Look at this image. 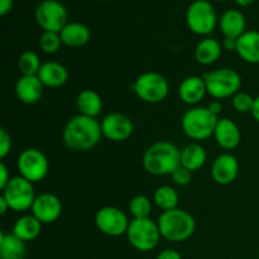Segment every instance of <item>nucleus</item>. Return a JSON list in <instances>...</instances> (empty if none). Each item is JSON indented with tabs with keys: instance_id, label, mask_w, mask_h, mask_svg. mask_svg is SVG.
<instances>
[{
	"instance_id": "nucleus-24",
	"label": "nucleus",
	"mask_w": 259,
	"mask_h": 259,
	"mask_svg": "<svg viewBox=\"0 0 259 259\" xmlns=\"http://www.w3.org/2000/svg\"><path fill=\"white\" fill-rule=\"evenodd\" d=\"M42 232V223L35 217L30 215H23L13 225V234L24 243L32 242Z\"/></svg>"
},
{
	"instance_id": "nucleus-27",
	"label": "nucleus",
	"mask_w": 259,
	"mask_h": 259,
	"mask_svg": "<svg viewBox=\"0 0 259 259\" xmlns=\"http://www.w3.org/2000/svg\"><path fill=\"white\" fill-rule=\"evenodd\" d=\"M25 243L15 237L13 233L0 232V258L24 259Z\"/></svg>"
},
{
	"instance_id": "nucleus-31",
	"label": "nucleus",
	"mask_w": 259,
	"mask_h": 259,
	"mask_svg": "<svg viewBox=\"0 0 259 259\" xmlns=\"http://www.w3.org/2000/svg\"><path fill=\"white\" fill-rule=\"evenodd\" d=\"M39 48L47 55H55L60 51L61 45H63L61 40L60 33L55 32H43L38 40Z\"/></svg>"
},
{
	"instance_id": "nucleus-42",
	"label": "nucleus",
	"mask_w": 259,
	"mask_h": 259,
	"mask_svg": "<svg viewBox=\"0 0 259 259\" xmlns=\"http://www.w3.org/2000/svg\"><path fill=\"white\" fill-rule=\"evenodd\" d=\"M254 2L255 0H235V3H237L239 7H249V5H252Z\"/></svg>"
},
{
	"instance_id": "nucleus-4",
	"label": "nucleus",
	"mask_w": 259,
	"mask_h": 259,
	"mask_svg": "<svg viewBox=\"0 0 259 259\" xmlns=\"http://www.w3.org/2000/svg\"><path fill=\"white\" fill-rule=\"evenodd\" d=\"M219 116L214 115L209 108L194 106L182 115L181 126L184 133L192 141H206L214 136Z\"/></svg>"
},
{
	"instance_id": "nucleus-1",
	"label": "nucleus",
	"mask_w": 259,
	"mask_h": 259,
	"mask_svg": "<svg viewBox=\"0 0 259 259\" xmlns=\"http://www.w3.org/2000/svg\"><path fill=\"white\" fill-rule=\"evenodd\" d=\"M62 137L65 144L71 151H90L101 141V123L96 120V118L78 114L66 123Z\"/></svg>"
},
{
	"instance_id": "nucleus-41",
	"label": "nucleus",
	"mask_w": 259,
	"mask_h": 259,
	"mask_svg": "<svg viewBox=\"0 0 259 259\" xmlns=\"http://www.w3.org/2000/svg\"><path fill=\"white\" fill-rule=\"evenodd\" d=\"M9 209L10 207L9 205H8L7 200H5L3 196H0V214L5 215V212H7Z\"/></svg>"
},
{
	"instance_id": "nucleus-25",
	"label": "nucleus",
	"mask_w": 259,
	"mask_h": 259,
	"mask_svg": "<svg viewBox=\"0 0 259 259\" xmlns=\"http://www.w3.org/2000/svg\"><path fill=\"white\" fill-rule=\"evenodd\" d=\"M76 106L81 115L96 118L103 110V99L96 91L86 89L81 91L76 98Z\"/></svg>"
},
{
	"instance_id": "nucleus-34",
	"label": "nucleus",
	"mask_w": 259,
	"mask_h": 259,
	"mask_svg": "<svg viewBox=\"0 0 259 259\" xmlns=\"http://www.w3.org/2000/svg\"><path fill=\"white\" fill-rule=\"evenodd\" d=\"M12 149V138L4 128L0 129V158L4 159Z\"/></svg>"
},
{
	"instance_id": "nucleus-12",
	"label": "nucleus",
	"mask_w": 259,
	"mask_h": 259,
	"mask_svg": "<svg viewBox=\"0 0 259 259\" xmlns=\"http://www.w3.org/2000/svg\"><path fill=\"white\" fill-rule=\"evenodd\" d=\"M129 222L128 217L119 207L104 206L95 214V225L99 232L108 237H121L126 234Z\"/></svg>"
},
{
	"instance_id": "nucleus-11",
	"label": "nucleus",
	"mask_w": 259,
	"mask_h": 259,
	"mask_svg": "<svg viewBox=\"0 0 259 259\" xmlns=\"http://www.w3.org/2000/svg\"><path fill=\"white\" fill-rule=\"evenodd\" d=\"M35 20L45 32L60 33L67 24V9L58 0H43L35 8Z\"/></svg>"
},
{
	"instance_id": "nucleus-20",
	"label": "nucleus",
	"mask_w": 259,
	"mask_h": 259,
	"mask_svg": "<svg viewBox=\"0 0 259 259\" xmlns=\"http://www.w3.org/2000/svg\"><path fill=\"white\" fill-rule=\"evenodd\" d=\"M38 77L42 81V83L47 88H61L65 85L68 80V71L62 63L56 62V61H48L42 63L39 71H38Z\"/></svg>"
},
{
	"instance_id": "nucleus-28",
	"label": "nucleus",
	"mask_w": 259,
	"mask_h": 259,
	"mask_svg": "<svg viewBox=\"0 0 259 259\" xmlns=\"http://www.w3.org/2000/svg\"><path fill=\"white\" fill-rule=\"evenodd\" d=\"M153 202L162 211L176 209L177 205H179V194L172 186L163 185L154 191Z\"/></svg>"
},
{
	"instance_id": "nucleus-10",
	"label": "nucleus",
	"mask_w": 259,
	"mask_h": 259,
	"mask_svg": "<svg viewBox=\"0 0 259 259\" xmlns=\"http://www.w3.org/2000/svg\"><path fill=\"white\" fill-rule=\"evenodd\" d=\"M17 168L19 171V176L35 184L43 181L47 177L50 163L47 157L39 149L27 148L18 157Z\"/></svg>"
},
{
	"instance_id": "nucleus-3",
	"label": "nucleus",
	"mask_w": 259,
	"mask_h": 259,
	"mask_svg": "<svg viewBox=\"0 0 259 259\" xmlns=\"http://www.w3.org/2000/svg\"><path fill=\"white\" fill-rule=\"evenodd\" d=\"M162 238L172 243H181L190 239L196 229L195 218L184 209L162 211L157 222Z\"/></svg>"
},
{
	"instance_id": "nucleus-32",
	"label": "nucleus",
	"mask_w": 259,
	"mask_h": 259,
	"mask_svg": "<svg viewBox=\"0 0 259 259\" xmlns=\"http://www.w3.org/2000/svg\"><path fill=\"white\" fill-rule=\"evenodd\" d=\"M253 104H254V98L248 93L239 91V93H237L232 98V105L238 113H250L253 109Z\"/></svg>"
},
{
	"instance_id": "nucleus-38",
	"label": "nucleus",
	"mask_w": 259,
	"mask_h": 259,
	"mask_svg": "<svg viewBox=\"0 0 259 259\" xmlns=\"http://www.w3.org/2000/svg\"><path fill=\"white\" fill-rule=\"evenodd\" d=\"M207 108H209V110L211 111L214 115L219 116L220 113H222V110H223V104L220 103V100H215V101H212V103H210V105L207 106Z\"/></svg>"
},
{
	"instance_id": "nucleus-29",
	"label": "nucleus",
	"mask_w": 259,
	"mask_h": 259,
	"mask_svg": "<svg viewBox=\"0 0 259 259\" xmlns=\"http://www.w3.org/2000/svg\"><path fill=\"white\" fill-rule=\"evenodd\" d=\"M40 63L39 56L33 51H24L18 58V67L23 76H34L38 75Z\"/></svg>"
},
{
	"instance_id": "nucleus-37",
	"label": "nucleus",
	"mask_w": 259,
	"mask_h": 259,
	"mask_svg": "<svg viewBox=\"0 0 259 259\" xmlns=\"http://www.w3.org/2000/svg\"><path fill=\"white\" fill-rule=\"evenodd\" d=\"M12 8L13 0H0V15H7Z\"/></svg>"
},
{
	"instance_id": "nucleus-6",
	"label": "nucleus",
	"mask_w": 259,
	"mask_h": 259,
	"mask_svg": "<svg viewBox=\"0 0 259 259\" xmlns=\"http://www.w3.org/2000/svg\"><path fill=\"white\" fill-rule=\"evenodd\" d=\"M126 238L132 247L139 252H151L161 239L158 224L151 219H133L126 230Z\"/></svg>"
},
{
	"instance_id": "nucleus-30",
	"label": "nucleus",
	"mask_w": 259,
	"mask_h": 259,
	"mask_svg": "<svg viewBox=\"0 0 259 259\" xmlns=\"http://www.w3.org/2000/svg\"><path fill=\"white\" fill-rule=\"evenodd\" d=\"M129 211L134 219H146L152 212V201L144 195H137L129 202Z\"/></svg>"
},
{
	"instance_id": "nucleus-26",
	"label": "nucleus",
	"mask_w": 259,
	"mask_h": 259,
	"mask_svg": "<svg viewBox=\"0 0 259 259\" xmlns=\"http://www.w3.org/2000/svg\"><path fill=\"white\" fill-rule=\"evenodd\" d=\"M207 153L204 147L199 143H190L181 149V166L189 171H199L206 163Z\"/></svg>"
},
{
	"instance_id": "nucleus-8",
	"label": "nucleus",
	"mask_w": 259,
	"mask_h": 259,
	"mask_svg": "<svg viewBox=\"0 0 259 259\" xmlns=\"http://www.w3.org/2000/svg\"><path fill=\"white\" fill-rule=\"evenodd\" d=\"M169 91L168 81L158 72H143L134 82V93L147 104L162 103Z\"/></svg>"
},
{
	"instance_id": "nucleus-39",
	"label": "nucleus",
	"mask_w": 259,
	"mask_h": 259,
	"mask_svg": "<svg viewBox=\"0 0 259 259\" xmlns=\"http://www.w3.org/2000/svg\"><path fill=\"white\" fill-rule=\"evenodd\" d=\"M223 48L227 51H237V39L224 38V40H223Z\"/></svg>"
},
{
	"instance_id": "nucleus-18",
	"label": "nucleus",
	"mask_w": 259,
	"mask_h": 259,
	"mask_svg": "<svg viewBox=\"0 0 259 259\" xmlns=\"http://www.w3.org/2000/svg\"><path fill=\"white\" fill-rule=\"evenodd\" d=\"M206 94V85L201 76H189L182 80L179 86V98L187 105H197L200 101L204 100Z\"/></svg>"
},
{
	"instance_id": "nucleus-33",
	"label": "nucleus",
	"mask_w": 259,
	"mask_h": 259,
	"mask_svg": "<svg viewBox=\"0 0 259 259\" xmlns=\"http://www.w3.org/2000/svg\"><path fill=\"white\" fill-rule=\"evenodd\" d=\"M171 179L174 184L179 186H187L192 181V172L185 168L184 166H179L171 175Z\"/></svg>"
},
{
	"instance_id": "nucleus-7",
	"label": "nucleus",
	"mask_w": 259,
	"mask_h": 259,
	"mask_svg": "<svg viewBox=\"0 0 259 259\" xmlns=\"http://www.w3.org/2000/svg\"><path fill=\"white\" fill-rule=\"evenodd\" d=\"M186 23L195 34L209 35L218 24L217 12L207 0H195L186 12Z\"/></svg>"
},
{
	"instance_id": "nucleus-43",
	"label": "nucleus",
	"mask_w": 259,
	"mask_h": 259,
	"mask_svg": "<svg viewBox=\"0 0 259 259\" xmlns=\"http://www.w3.org/2000/svg\"><path fill=\"white\" fill-rule=\"evenodd\" d=\"M217 2H225V0H217Z\"/></svg>"
},
{
	"instance_id": "nucleus-40",
	"label": "nucleus",
	"mask_w": 259,
	"mask_h": 259,
	"mask_svg": "<svg viewBox=\"0 0 259 259\" xmlns=\"http://www.w3.org/2000/svg\"><path fill=\"white\" fill-rule=\"evenodd\" d=\"M250 114L253 115L254 120L259 123V96L254 98V104H253V109L252 111H250Z\"/></svg>"
},
{
	"instance_id": "nucleus-36",
	"label": "nucleus",
	"mask_w": 259,
	"mask_h": 259,
	"mask_svg": "<svg viewBox=\"0 0 259 259\" xmlns=\"http://www.w3.org/2000/svg\"><path fill=\"white\" fill-rule=\"evenodd\" d=\"M156 259H182L181 254L175 249H164L157 255Z\"/></svg>"
},
{
	"instance_id": "nucleus-16",
	"label": "nucleus",
	"mask_w": 259,
	"mask_h": 259,
	"mask_svg": "<svg viewBox=\"0 0 259 259\" xmlns=\"http://www.w3.org/2000/svg\"><path fill=\"white\" fill-rule=\"evenodd\" d=\"M214 138L219 147L225 151H233L242 141V132L239 126L229 118H219L215 126Z\"/></svg>"
},
{
	"instance_id": "nucleus-2",
	"label": "nucleus",
	"mask_w": 259,
	"mask_h": 259,
	"mask_svg": "<svg viewBox=\"0 0 259 259\" xmlns=\"http://www.w3.org/2000/svg\"><path fill=\"white\" fill-rule=\"evenodd\" d=\"M144 169L153 176H171L181 166V149L168 141H158L146 149L142 159Z\"/></svg>"
},
{
	"instance_id": "nucleus-19",
	"label": "nucleus",
	"mask_w": 259,
	"mask_h": 259,
	"mask_svg": "<svg viewBox=\"0 0 259 259\" xmlns=\"http://www.w3.org/2000/svg\"><path fill=\"white\" fill-rule=\"evenodd\" d=\"M240 58L250 65L259 63V32L245 30L237 39V51Z\"/></svg>"
},
{
	"instance_id": "nucleus-13",
	"label": "nucleus",
	"mask_w": 259,
	"mask_h": 259,
	"mask_svg": "<svg viewBox=\"0 0 259 259\" xmlns=\"http://www.w3.org/2000/svg\"><path fill=\"white\" fill-rule=\"evenodd\" d=\"M134 125L128 115L121 113H109L101 120L103 137L111 142H124L133 134Z\"/></svg>"
},
{
	"instance_id": "nucleus-15",
	"label": "nucleus",
	"mask_w": 259,
	"mask_h": 259,
	"mask_svg": "<svg viewBox=\"0 0 259 259\" xmlns=\"http://www.w3.org/2000/svg\"><path fill=\"white\" fill-rule=\"evenodd\" d=\"M239 174V162L232 153H223L211 164V177L218 185L228 186L237 180Z\"/></svg>"
},
{
	"instance_id": "nucleus-44",
	"label": "nucleus",
	"mask_w": 259,
	"mask_h": 259,
	"mask_svg": "<svg viewBox=\"0 0 259 259\" xmlns=\"http://www.w3.org/2000/svg\"><path fill=\"white\" fill-rule=\"evenodd\" d=\"M100 2H106V0H100Z\"/></svg>"
},
{
	"instance_id": "nucleus-35",
	"label": "nucleus",
	"mask_w": 259,
	"mask_h": 259,
	"mask_svg": "<svg viewBox=\"0 0 259 259\" xmlns=\"http://www.w3.org/2000/svg\"><path fill=\"white\" fill-rule=\"evenodd\" d=\"M10 179H12V177H10L9 171H8V167L5 166L4 162H2V163H0V189L4 190L5 186L9 184Z\"/></svg>"
},
{
	"instance_id": "nucleus-17",
	"label": "nucleus",
	"mask_w": 259,
	"mask_h": 259,
	"mask_svg": "<svg viewBox=\"0 0 259 259\" xmlns=\"http://www.w3.org/2000/svg\"><path fill=\"white\" fill-rule=\"evenodd\" d=\"M43 90H45V85L37 75L22 76L18 78L17 83H15L17 98L27 105L37 104L42 99Z\"/></svg>"
},
{
	"instance_id": "nucleus-5",
	"label": "nucleus",
	"mask_w": 259,
	"mask_h": 259,
	"mask_svg": "<svg viewBox=\"0 0 259 259\" xmlns=\"http://www.w3.org/2000/svg\"><path fill=\"white\" fill-rule=\"evenodd\" d=\"M207 94L217 100L233 98L242 88V77L235 70L229 67L217 68L204 73Z\"/></svg>"
},
{
	"instance_id": "nucleus-23",
	"label": "nucleus",
	"mask_w": 259,
	"mask_h": 259,
	"mask_svg": "<svg viewBox=\"0 0 259 259\" xmlns=\"http://www.w3.org/2000/svg\"><path fill=\"white\" fill-rule=\"evenodd\" d=\"M223 52V45L218 39L206 37L197 43L195 48V60L202 66H210L217 62Z\"/></svg>"
},
{
	"instance_id": "nucleus-22",
	"label": "nucleus",
	"mask_w": 259,
	"mask_h": 259,
	"mask_svg": "<svg viewBox=\"0 0 259 259\" xmlns=\"http://www.w3.org/2000/svg\"><path fill=\"white\" fill-rule=\"evenodd\" d=\"M61 40L65 46L78 48L85 46L90 40L91 32L88 25L78 22L67 23L60 32Z\"/></svg>"
},
{
	"instance_id": "nucleus-9",
	"label": "nucleus",
	"mask_w": 259,
	"mask_h": 259,
	"mask_svg": "<svg viewBox=\"0 0 259 259\" xmlns=\"http://www.w3.org/2000/svg\"><path fill=\"white\" fill-rule=\"evenodd\" d=\"M2 191V196L7 200L10 210L15 212H23L32 209L33 202L37 197L32 182L22 176L12 177L9 184Z\"/></svg>"
},
{
	"instance_id": "nucleus-14",
	"label": "nucleus",
	"mask_w": 259,
	"mask_h": 259,
	"mask_svg": "<svg viewBox=\"0 0 259 259\" xmlns=\"http://www.w3.org/2000/svg\"><path fill=\"white\" fill-rule=\"evenodd\" d=\"M30 211L42 224H52L62 214V202L56 195L43 192L35 197Z\"/></svg>"
},
{
	"instance_id": "nucleus-21",
	"label": "nucleus",
	"mask_w": 259,
	"mask_h": 259,
	"mask_svg": "<svg viewBox=\"0 0 259 259\" xmlns=\"http://www.w3.org/2000/svg\"><path fill=\"white\" fill-rule=\"evenodd\" d=\"M245 17L240 10L229 9L222 15L219 20V27L224 38L238 39L245 32Z\"/></svg>"
}]
</instances>
